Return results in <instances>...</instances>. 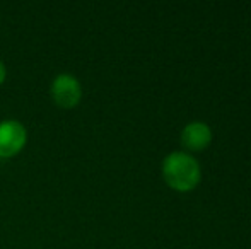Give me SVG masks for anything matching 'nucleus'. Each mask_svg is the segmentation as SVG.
<instances>
[{
  "label": "nucleus",
  "mask_w": 251,
  "mask_h": 249,
  "mask_svg": "<svg viewBox=\"0 0 251 249\" xmlns=\"http://www.w3.org/2000/svg\"><path fill=\"white\" fill-rule=\"evenodd\" d=\"M166 183L178 191L193 189L200 181V166L195 157L186 152H171L162 162Z\"/></svg>",
  "instance_id": "obj_1"
},
{
  "label": "nucleus",
  "mask_w": 251,
  "mask_h": 249,
  "mask_svg": "<svg viewBox=\"0 0 251 249\" xmlns=\"http://www.w3.org/2000/svg\"><path fill=\"white\" fill-rule=\"evenodd\" d=\"M26 128L19 121H0V157L2 159H9V157L19 154L26 145Z\"/></svg>",
  "instance_id": "obj_2"
},
{
  "label": "nucleus",
  "mask_w": 251,
  "mask_h": 249,
  "mask_svg": "<svg viewBox=\"0 0 251 249\" xmlns=\"http://www.w3.org/2000/svg\"><path fill=\"white\" fill-rule=\"evenodd\" d=\"M51 97L60 108H70L77 106L82 97V87L79 80L70 73H62L58 75L51 84Z\"/></svg>",
  "instance_id": "obj_3"
},
{
  "label": "nucleus",
  "mask_w": 251,
  "mask_h": 249,
  "mask_svg": "<svg viewBox=\"0 0 251 249\" xmlns=\"http://www.w3.org/2000/svg\"><path fill=\"white\" fill-rule=\"evenodd\" d=\"M212 130L201 121H193L186 125L181 132V143L188 150H201L210 143Z\"/></svg>",
  "instance_id": "obj_4"
},
{
  "label": "nucleus",
  "mask_w": 251,
  "mask_h": 249,
  "mask_svg": "<svg viewBox=\"0 0 251 249\" xmlns=\"http://www.w3.org/2000/svg\"><path fill=\"white\" fill-rule=\"evenodd\" d=\"M3 80H5V65L0 60V84H2Z\"/></svg>",
  "instance_id": "obj_5"
}]
</instances>
